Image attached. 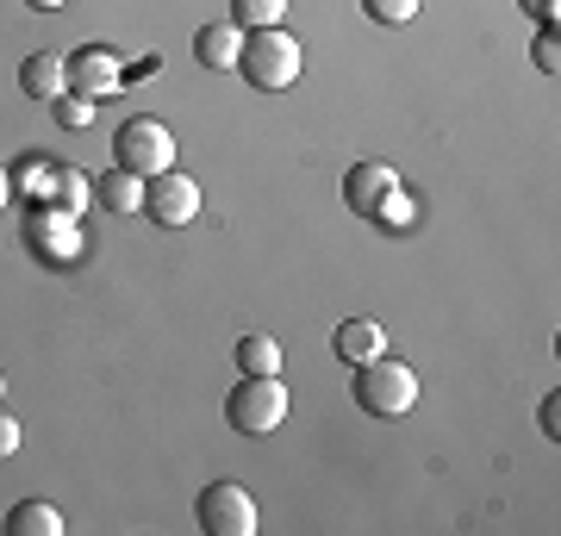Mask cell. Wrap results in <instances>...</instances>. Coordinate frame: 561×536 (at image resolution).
<instances>
[{
	"instance_id": "21",
	"label": "cell",
	"mask_w": 561,
	"mask_h": 536,
	"mask_svg": "<svg viewBox=\"0 0 561 536\" xmlns=\"http://www.w3.org/2000/svg\"><path fill=\"white\" fill-rule=\"evenodd\" d=\"M530 62H537L542 76H556V69H561V44H556V25H542V32H537V44H530Z\"/></svg>"
},
{
	"instance_id": "24",
	"label": "cell",
	"mask_w": 561,
	"mask_h": 536,
	"mask_svg": "<svg viewBox=\"0 0 561 536\" xmlns=\"http://www.w3.org/2000/svg\"><path fill=\"white\" fill-rule=\"evenodd\" d=\"M524 13H530V20H542V25H556V0H518Z\"/></svg>"
},
{
	"instance_id": "8",
	"label": "cell",
	"mask_w": 561,
	"mask_h": 536,
	"mask_svg": "<svg viewBox=\"0 0 561 536\" xmlns=\"http://www.w3.org/2000/svg\"><path fill=\"white\" fill-rule=\"evenodd\" d=\"M62 69H69V94H81V100H106L125 81L119 57H113L106 44H81V50H69Z\"/></svg>"
},
{
	"instance_id": "3",
	"label": "cell",
	"mask_w": 561,
	"mask_h": 536,
	"mask_svg": "<svg viewBox=\"0 0 561 536\" xmlns=\"http://www.w3.org/2000/svg\"><path fill=\"white\" fill-rule=\"evenodd\" d=\"M225 418H231V431L238 437H268L287 424V387L280 375H243L225 399Z\"/></svg>"
},
{
	"instance_id": "23",
	"label": "cell",
	"mask_w": 561,
	"mask_h": 536,
	"mask_svg": "<svg viewBox=\"0 0 561 536\" xmlns=\"http://www.w3.org/2000/svg\"><path fill=\"white\" fill-rule=\"evenodd\" d=\"M537 424H542V431H549V437H556V431H561V406H556V394L542 399V412H537Z\"/></svg>"
},
{
	"instance_id": "4",
	"label": "cell",
	"mask_w": 561,
	"mask_h": 536,
	"mask_svg": "<svg viewBox=\"0 0 561 536\" xmlns=\"http://www.w3.org/2000/svg\"><path fill=\"white\" fill-rule=\"evenodd\" d=\"M113 157H119V169H131V175H162V169H175V132L162 119H150V113H138V119H125L119 132H113Z\"/></svg>"
},
{
	"instance_id": "5",
	"label": "cell",
	"mask_w": 561,
	"mask_h": 536,
	"mask_svg": "<svg viewBox=\"0 0 561 536\" xmlns=\"http://www.w3.org/2000/svg\"><path fill=\"white\" fill-rule=\"evenodd\" d=\"M144 213L157 225H169V231H181V225L201 219V181L181 175V169H162V175L144 181Z\"/></svg>"
},
{
	"instance_id": "1",
	"label": "cell",
	"mask_w": 561,
	"mask_h": 536,
	"mask_svg": "<svg viewBox=\"0 0 561 536\" xmlns=\"http://www.w3.org/2000/svg\"><path fill=\"white\" fill-rule=\"evenodd\" d=\"M306 69V50L300 38H287L280 25H268V32H250L243 38V57H238V76L256 88V94H287L294 81H300Z\"/></svg>"
},
{
	"instance_id": "17",
	"label": "cell",
	"mask_w": 561,
	"mask_h": 536,
	"mask_svg": "<svg viewBox=\"0 0 561 536\" xmlns=\"http://www.w3.org/2000/svg\"><path fill=\"white\" fill-rule=\"evenodd\" d=\"M287 20V0H231V25L238 32H268Z\"/></svg>"
},
{
	"instance_id": "12",
	"label": "cell",
	"mask_w": 561,
	"mask_h": 536,
	"mask_svg": "<svg viewBox=\"0 0 561 536\" xmlns=\"http://www.w3.org/2000/svg\"><path fill=\"white\" fill-rule=\"evenodd\" d=\"M194 57H201L206 69H238V57H243V32H238L231 20L201 25V32H194Z\"/></svg>"
},
{
	"instance_id": "20",
	"label": "cell",
	"mask_w": 561,
	"mask_h": 536,
	"mask_svg": "<svg viewBox=\"0 0 561 536\" xmlns=\"http://www.w3.org/2000/svg\"><path fill=\"white\" fill-rule=\"evenodd\" d=\"M50 113H57V125H69V132H81V125H94V100H81V94H62V100H50Z\"/></svg>"
},
{
	"instance_id": "27",
	"label": "cell",
	"mask_w": 561,
	"mask_h": 536,
	"mask_svg": "<svg viewBox=\"0 0 561 536\" xmlns=\"http://www.w3.org/2000/svg\"><path fill=\"white\" fill-rule=\"evenodd\" d=\"M0 399H7V375H0Z\"/></svg>"
},
{
	"instance_id": "22",
	"label": "cell",
	"mask_w": 561,
	"mask_h": 536,
	"mask_svg": "<svg viewBox=\"0 0 561 536\" xmlns=\"http://www.w3.org/2000/svg\"><path fill=\"white\" fill-rule=\"evenodd\" d=\"M13 449H20V418H7V412H0V461L13 456Z\"/></svg>"
},
{
	"instance_id": "26",
	"label": "cell",
	"mask_w": 561,
	"mask_h": 536,
	"mask_svg": "<svg viewBox=\"0 0 561 536\" xmlns=\"http://www.w3.org/2000/svg\"><path fill=\"white\" fill-rule=\"evenodd\" d=\"M7 199H13V175H7V169H0V206H7Z\"/></svg>"
},
{
	"instance_id": "16",
	"label": "cell",
	"mask_w": 561,
	"mask_h": 536,
	"mask_svg": "<svg viewBox=\"0 0 561 536\" xmlns=\"http://www.w3.org/2000/svg\"><path fill=\"white\" fill-rule=\"evenodd\" d=\"M44 194H57L62 213H81L88 199H94V181L81 175V169H50V181H44Z\"/></svg>"
},
{
	"instance_id": "9",
	"label": "cell",
	"mask_w": 561,
	"mask_h": 536,
	"mask_svg": "<svg viewBox=\"0 0 561 536\" xmlns=\"http://www.w3.org/2000/svg\"><path fill=\"white\" fill-rule=\"evenodd\" d=\"M400 187V175L387 169V162H356L350 175H343V199H350V213L356 219H375L381 213V199Z\"/></svg>"
},
{
	"instance_id": "18",
	"label": "cell",
	"mask_w": 561,
	"mask_h": 536,
	"mask_svg": "<svg viewBox=\"0 0 561 536\" xmlns=\"http://www.w3.org/2000/svg\"><path fill=\"white\" fill-rule=\"evenodd\" d=\"M375 225H387V231H412V225H419V199L405 194V187H393V194L381 199V213H375Z\"/></svg>"
},
{
	"instance_id": "11",
	"label": "cell",
	"mask_w": 561,
	"mask_h": 536,
	"mask_svg": "<svg viewBox=\"0 0 561 536\" xmlns=\"http://www.w3.org/2000/svg\"><path fill=\"white\" fill-rule=\"evenodd\" d=\"M20 88L32 100H62L69 94V69H62V57H50V50H32V57L20 62Z\"/></svg>"
},
{
	"instance_id": "15",
	"label": "cell",
	"mask_w": 561,
	"mask_h": 536,
	"mask_svg": "<svg viewBox=\"0 0 561 536\" xmlns=\"http://www.w3.org/2000/svg\"><path fill=\"white\" fill-rule=\"evenodd\" d=\"M238 375H280V343L262 338V331H250V338H238Z\"/></svg>"
},
{
	"instance_id": "19",
	"label": "cell",
	"mask_w": 561,
	"mask_h": 536,
	"mask_svg": "<svg viewBox=\"0 0 561 536\" xmlns=\"http://www.w3.org/2000/svg\"><path fill=\"white\" fill-rule=\"evenodd\" d=\"M419 7L424 0H362V13L375 25H405V20H419Z\"/></svg>"
},
{
	"instance_id": "7",
	"label": "cell",
	"mask_w": 561,
	"mask_h": 536,
	"mask_svg": "<svg viewBox=\"0 0 561 536\" xmlns=\"http://www.w3.org/2000/svg\"><path fill=\"white\" fill-rule=\"evenodd\" d=\"M25 250L38 262H57V269H69V262L81 256V225L76 213H62V206H38L32 219H25Z\"/></svg>"
},
{
	"instance_id": "2",
	"label": "cell",
	"mask_w": 561,
	"mask_h": 536,
	"mask_svg": "<svg viewBox=\"0 0 561 536\" xmlns=\"http://www.w3.org/2000/svg\"><path fill=\"white\" fill-rule=\"evenodd\" d=\"M350 394H356V406L368 418H405L412 406H419V375H412L400 356H375V362L356 368Z\"/></svg>"
},
{
	"instance_id": "14",
	"label": "cell",
	"mask_w": 561,
	"mask_h": 536,
	"mask_svg": "<svg viewBox=\"0 0 561 536\" xmlns=\"http://www.w3.org/2000/svg\"><path fill=\"white\" fill-rule=\"evenodd\" d=\"M0 531L7 536H62V512L50 505V499H20Z\"/></svg>"
},
{
	"instance_id": "10",
	"label": "cell",
	"mask_w": 561,
	"mask_h": 536,
	"mask_svg": "<svg viewBox=\"0 0 561 536\" xmlns=\"http://www.w3.org/2000/svg\"><path fill=\"white\" fill-rule=\"evenodd\" d=\"M331 350H337L343 368H362V362H375V356L387 350V331L375 324V318H350V324H337Z\"/></svg>"
},
{
	"instance_id": "13",
	"label": "cell",
	"mask_w": 561,
	"mask_h": 536,
	"mask_svg": "<svg viewBox=\"0 0 561 536\" xmlns=\"http://www.w3.org/2000/svg\"><path fill=\"white\" fill-rule=\"evenodd\" d=\"M94 199H101L106 213H144V175H131V169H106L101 181H94Z\"/></svg>"
},
{
	"instance_id": "6",
	"label": "cell",
	"mask_w": 561,
	"mask_h": 536,
	"mask_svg": "<svg viewBox=\"0 0 561 536\" xmlns=\"http://www.w3.org/2000/svg\"><path fill=\"white\" fill-rule=\"evenodd\" d=\"M194 512H201L206 536H250L256 531V499H250V487H238V480H213Z\"/></svg>"
},
{
	"instance_id": "25",
	"label": "cell",
	"mask_w": 561,
	"mask_h": 536,
	"mask_svg": "<svg viewBox=\"0 0 561 536\" xmlns=\"http://www.w3.org/2000/svg\"><path fill=\"white\" fill-rule=\"evenodd\" d=\"M32 13H57V7H69V0H25Z\"/></svg>"
}]
</instances>
